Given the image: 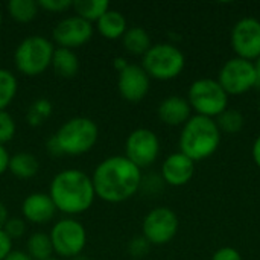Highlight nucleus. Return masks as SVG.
Masks as SVG:
<instances>
[{
    "label": "nucleus",
    "mask_w": 260,
    "mask_h": 260,
    "mask_svg": "<svg viewBox=\"0 0 260 260\" xmlns=\"http://www.w3.org/2000/svg\"><path fill=\"white\" fill-rule=\"evenodd\" d=\"M91 181L96 197L108 203H122L140 189L142 172L125 155H111L94 168Z\"/></svg>",
    "instance_id": "obj_1"
},
{
    "label": "nucleus",
    "mask_w": 260,
    "mask_h": 260,
    "mask_svg": "<svg viewBox=\"0 0 260 260\" xmlns=\"http://www.w3.org/2000/svg\"><path fill=\"white\" fill-rule=\"evenodd\" d=\"M49 195L56 210L67 215H78L91 207L96 192L91 177L73 168L64 169L52 178Z\"/></svg>",
    "instance_id": "obj_2"
},
{
    "label": "nucleus",
    "mask_w": 260,
    "mask_h": 260,
    "mask_svg": "<svg viewBox=\"0 0 260 260\" xmlns=\"http://www.w3.org/2000/svg\"><path fill=\"white\" fill-rule=\"evenodd\" d=\"M221 143V131L216 122L204 116H192L180 134V152L193 161L213 155Z\"/></svg>",
    "instance_id": "obj_3"
},
{
    "label": "nucleus",
    "mask_w": 260,
    "mask_h": 260,
    "mask_svg": "<svg viewBox=\"0 0 260 260\" xmlns=\"http://www.w3.org/2000/svg\"><path fill=\"white\" fill-rule=\"evenodd\" d=\"M61 154L81 155L88 152L99 139L96 122L85 116H75L66 120L53 134Z\"/></svg>",
    "instance_id": "obj_4"
},
{
    "label": "nucleus",
    "mask_w": 260,
    "mask_h": 260,
    "mask_svg": "<svg viewBox=\"0 0 260 260\" xmlns=\"http://www.w3.org/2000/svg\"><path fill=\"white\" fill-rule=\"evenodd\" d=\"M55 46L44 35H29L23 38L14 52V62L18 72L27 76L43 73L52 64Z\"/></svg>",
    "instance_id": "obj_5"
},
{
    "label": "nucleus",
    "mask_w": 260,
    "mask_h": 260,
    "mask_svg": "<svg viewBox=\"0 0 260 260\" xmlns=\"http://www.w3.org/2000/svg\"><path fill=\"white\" fill-rule=\"evenodd\" d=\"M183 52L169 43L152 44L149 50L143 55L142 67L146 70L149 78L168 81L177 78L184 69Z\"/></svg>",
    "instance_id": "obj_6"
},
{
    "label": "nucleus",
    "mask_w": 260,
    "mask_h": 260,
    "mask_svg": "<svg viewBox=\"0 0 260 260\" xmlns=\"http://www.w3.org/2000/svg\"><path fill=\"white\" fill-rule=\"evenodd\" d=\"M189 104L198 116L218 117L227 110L229 94L219 85L218 81L210 78L197 79L189 88Z\"/></svg>",
    "instance_id": "obj_7"
},
{
    "label": "nucleus",
    "mask_w": 260,
    "mask_h": 260,
    "mask_svg": "<svg viewBox=\"0 0 260 260\" xmlns=\"http://www.w3.org/2000/svg\"><path fill=\"white\" fill-rule=\"evenodd\" d=\"M49 236L52 241L53 253L62 257L72 259L73 256L81 254L87 245V230L79 221L73 218L56 221Z\"/></svg>",
    "instance_id": "obj_8"
},
{
    "label": "nucleus",
    "mask_w": 260,
    "mask_h": 260,
    "mask_svg": "<svg viewBox=\"0 0 260 260\" xmlns=\"http://www.w3.org/2000/svg\"><path fill=\"white\" fill-rule=\"evenodd\" d=\"M178 225V216L172 209L157 207L143 218L142 233L151 245H165L175 238Z\"/></svg>",
    "instance_id": "obj_9"
},
{
    "label": "nucleus",
    "mask_w": 260,
    "mask_h": 260,
    "mask_svg": "<svg viewBox=\"0 0 260 260\" xmlns=\"http://www.w3.org/2000/svg\"><path fill=\"white\" fill-rule=\"evenodd\" d=\"M218 82L227 94H242L256 87L254 64L239 56L232 58L222 66Z\"/></svg>",
    "instance_id": "obj_10"
},
{
    "label": "nucleus",
    "mask_w": 260,
    "mask_h": 260,
    "mask_svg": "<svg viewBox=\"0 0 260 260\" xmlns=\"http://www.w3.org/2000/svg\"><path fill=\"white\" fill-rule=\"evenodd\" d=\"M160 154V140L149 128L131 131L125 142V157L139 168L152 165Z\"/></svg>",
    "instance_id": "obj_11"
},
{
    "label": "nucleus",
    "mask_w": 260,
    "mask_h": 260,
    "mask_svg": "<svg viewBox=\"0 0 260 260\" xmlns=\"http://www.w3.org/2000/svg\"><path fill=\"white\" fill-rule=\"evenodd\" d=\"M232 46L239 58L257 59L260 56V21L253 17L239 20L232 30Z\"/></svg>",
    "instance_id": "obj_12"
},
{
    "label": "nucleus",
    "mask_w": 260,
    "mask_h": 260,
    "mask_svg": "<svg viewBox=\"0 0 260 260\" xmlns=\"http://www.w3.org/2000/svg\"><path fill=\"white\" fill-rule=\"evenodd\" d=\"M91 35H93L91 21L76 14L61 18L52 30L53 40L61 47H69V49L85 44L91 38Z\"/></svg>",
    "instance_id": "obj_13"
},
{
    "label": "nucleus",
    "mask_w": 260,
    "mask_h": 260,
    "mask_svg": "<svg viewBox=\"0 0 260 260\" xmlns=\"http://www.w3.org/2000/svg\"><path fill=\"white\" fill-rule=\"evenodd\" d=\"M151 78L139 64H128L119 72L117 88L123 99L129 102H140L149 91Z\"/></svg>",
    "instance_id": "obj_14"
},
{
    "label": "nucleus",
    "mask_w": 260,
    "mask_h": 260,
    "mask_svg": "<svg viewBox=\"0 0 260 260\" xmlns=\"http://www.w3.org/2000/svg\"><path fill=\"white\" fill-rule=\"evenodd\" d=\"M195 174V161L183 152H174L168 155L161 165L163 180L171 186L187 184Z\"/></svg>",
    "instance_id": "obj_15"
},
{
    "label": "nucleus",
    "mask_w": 260,
    "mask_h": 260,
    "mask_svg": "<svg viewBox=\"0 0 260 260\" xmlns=\"http://www.w3.org/2000/svg\"><path fill=\"white\" fill-rule=\"evenodd\" d=\"M21 213H23L24 219H27L34 224H46L55 216L56 207L49 193L32 192L23 200Z\"/></svg>",
    "instance_id": "obj_16"
},
{
    "label": "nucleus",
    "mask_w": 260,
    "mask_h": 260,
    "mask_svg": "<svg viewBox=\"0 0 260 260\" xmlns=\"http://www.w3.org/2000/svg\"><path fill=\"white\" fill-rule=\"evenodd\" d=\"M157 113L163 123L178 126L184 125L192 117V107L189 101L181 96H168L160 102Z\"/></svg>",
    "instance_id": "obj_17"
},
{
    "label": "nucleus",
    "mask_w": 260,
    "mask_h": 260,
    "mask_svg": "<svg viewBox=\"0 0 260 260\" xmlns=\"http://www.w3.org/2000/svg\"><path fill=\"white\" fill-rule=\"evenodd\" d=\"M50 67L55 70V73L58 76L73 78L79 70V58H78V55H76V52L73 49L58 46L53 50Z\"/></svg>",
    "instance_id": "obj_18"
},
{
    "label": "nucleus",
    "mask_w": 260,
    "mask_h": 260,
    "mask_svg": "<svg viewBox=\"0 0 260 260\" xmlns=\"http://www.w3.org/2000/svg\"><path fill=\"white\" fill-rule=\"evenodd\" d=\"M98 29L108 40L122 38V35L125 34V30L128 29L126 18H125V15L120 11L110 8L98 20Z\"/></svg>",
    "instance_id": "obj_19"
},
{
    "label": "nucleus",
    "mask_w": 260,
    "mask_h": 260,
    "mask_svg": "<svg viewBox=\"0 0 260 260\" xmlns=\"http://www.w3.org/2000/svg\"><path fill=\"white\" fill-rule=\"evenodd\" d=\"M122 44H123V47L129 53H133V55H142V56L152 46L151 44V37H149L148 30L143 29V27H140V26L128 27L125 30V34L122 35Z\"/></svg>",
    "instance_id": "obj_20"
},
{
    "label": "nucleus",
    "mask_w": 260,
    "mask_h": 260,
    "mask_svg": "<svg viewBox=\"0 0 260 260\" xmlns=\"http://www.w3.org/2000/svg\"><path fill=\"white\" fill-rule=\"evenodd\" d=\"M38 169H40V163L32 152L21 151L9 157L8 171H11L18 178H24V180L32 178L34 175H37Z\"/></svg>",
    "instance_id": "obj_21"
},
{
    "label": "nucleus",
    "mask_w": 260,
    "mask_h": 260,
    "mask_svg": "<svg viewBox=\"0 0 260 260\" xmlns=\"http://www.w3.org/2000/svg\"><path fill=\"white\" fill-rule=\"evenodd\" d=\"M26 253L34 260H47L53 254L50 236L43 232H35L27 238Z\"/></svg>",
    "instance_id": "obj_22"
},
{
    "label": "nucleus",
    "mask_w": 260,
    "mask_h": 260,
    "mask_svg": "<svg viewBox=\"0 0 260 260\" xmlns=\"http://www.w3.org/2000/svg\"><path fill=\"white\" fill-rule=\"evenodd\" d=\"M75 14L93 21V20H99L102 14H105L110 9V3L107 0H73V6Z\"/></svg>",
    "instance_id": "obj_23"
},
{
    "label": "nucleus",
    "mask_w": 260,
    "mask_h": 260,
    "mask_svg": "<svg viewBox=\"0 0 260 260\" xmlns=\"http://www.w3.org/2000/svg\"><path fill=\"white\" fill-rule=\"evenodd\" d=\"M9 15L18 23H29L38 14V2L35 0H9L8 5Z\"/></svg>",
    "instance_id": "obj_24"
},
{
    "label": "nucleus",
    "mask_w": 260,
    "mask_h": 260,
    "mask_svg": "<svg viewBox=\"0 0 260 260\" xmlns=\"http://www.w3.org/2000/svg\"><path fill=\"white\" fill-rule=\"evenodd\" d=\"M18 88V82L15 75L8 70L0 67V111H3L15 98Z\"/></svg>",
    "instance_id": "obj_25"
},
{
    "label": "nucleus",
    "mask_w": 260,
    "mask_h": 260,
    "mask_svg": "<svg viewBox=\"0 0 260 260\" xmlns=\"http://www.w3.org/2000/svg\"><path fill=\"white\" fill-rule=\"evenodd\" d=\"M216 125L219 128L221 133L225 134H238L241 133V129L244 128V116L241 111L233 110V108H227L225 111H222L218 117H216Z\"/></svg>",
    "instance_id": "obj_26"
},
{
    "label": "nucleus",
    "mask_w": 260,
    "mask_h": 260,
    "mask_svg": "<svg viewBox=\"0 0 260 260\" xmlns=\"http://www.w3.org/2000/svg\"><path fill=\"white\" fill-rule=\"evenodd\" d=\"M52 102L46 98H40V99H35L29 108H27V113H26V120L29 122V125L32 126H38L41 125L47 117H50L52 114Z\"/></svg>",
    "instance_id": "obj_27"
},
{
    "label": "nucleus",
    "mask_w": 260,
    "mask_h": 260,
    "mask_svg": "<svg viewBox=\"0 0 260 260\" xmlns=\"http://www.w3.org/2000/svg\"><path fill=\"white\" fill-rule=\"evenodd\" d=\"M15 120L11 116V113H8L6 110L0 111V145H5L6 142L12 140L15 136Z\"/></svg>",
    "instance_id": "obj_28"
},
{
    "label": "nucleus",
    "mask_w": 260,
    "mask_h": 260,
    "mask_svg": "<svg viewBox=\"0 0 260 260\" xmlns=\"http://www.w3.org/2000/svg\"><path fill=\"white\" fill-rule=\"evenodd\" d=\"M149 248H151V244L146 241V238H143V235L136 236L128 242V253L136 259L145 257L149 253Z\"/></svg>",
    "instance_id": "obj_29"
},
{
    "label": "nucleus",
    "mask_w": 260,
    "mask_h": 260,
    "mask_svg": "<svg viewBox=\"0 0 260 260\" xmlns=\"http://www.w3.org/2000/svg\"><path fill=\"white\" fill-rule=\"evenodd\" d=\"M3 230H5V233L11 239H17V238H21L24 235V232H26V222H24V219H21L18 216L8 218V221L3 225Z\"/></svg>",
    "instance_id": "obj_30"
},
{
    "label": "nucleus",
    "mask_w": 260,
    "mask_h": 260,
    "mask_svg": "<svg viewBox=\"0 0 260 260\" xmlns=\"http://www.w3.org/2000/svg\"><path fill=\"white\" fill-rule=\"evenodd\" d=\"M38 6L50 12H62L73 6V0H40Z\"/></svg>",
    "instance_id": "obj_31"
},
{
    "label": "nucleus",
    "mask_w": 260,
    "mask_h": 260,
    "mask_svg": "<svg viewBox=\"0 0 260 260\" xmlns=\"http://www.w3.org/2000/svg\"><path fill=\"white\" fill-rule=\"evenodd\" d=\"M212 260H242L241 253L233 247H222L212 256Z\"/></svg>",
    "instance_id": "obj_32"
},
{
    "label": "nucleus",
    "mask_w": 260,
    "mask_h": 260,
    "mask_svg": "<svg viewBox=\"0 0 260 260\" xmlns=\"http://www.w3.org/2000/svg\"><path fill=\"white\" fill-rule=\"evenodd\" d=\"M12 250V239L5 233L3 229H0V260L5 259Z\"/></svg>",
    "instance_id": "obj_33"
},
{
    "label": "nucleus",
    "mask_w": 260,
    "mask_h": 260,
    "mask_svg": "<svg viewBox=\"0 0 260 260\" xmlns=\"http://www.w3.org/2000/svg\"><path fill=\"white\" fill-rule=\"evenodd\" d=\"M9 152L6 151V148L3 145H0V175L5 174L8 171V165H9Z\"/></svg>",
    "instance_id": "obj_34"
},
{
    "label": "nucleus",
    "mask_w": 260,
    "mask_h": 260,
    "mask_svg": "<svg viewBox=\"0 0 260 260\" xmlns=\"http://www.w3.org/2000/svg\"><path fill=\"white\" fill-rule=\"evenodd\" d=\"M3 260H34L26 251L21 250H12Z\"/></svg>",
    "instance_id": "obj_35"
},
{
    "label": "nucleus",
    "mask_w": 260,
    "mask_h": 260,
    "mask_svg": "<svg viewBox=\"0 0 260 260\" xmlns=\"http://www.w3.org/2000/svg\"><path fill=\"white\" fill-rule=\"evenodd\" d=\"M251 154H253V160H254V163H256V165L260 168V136L256 139V140H254V143H253Z\"/></svg>",
    "instance_id": "obj_36"
},
{
    "label": "nucleus",
    "mask_w": 260,
    "mask_h": 260,
    "mask_svg": "<svg viewBox=\"0 0 260 260\" xmlns=\"http://www.w3.org/2000/svg\"><path fill=\"white\" fill-rule=\"evenodd\" d=\"M8 209H6V206L0 201V229H3V225H5V222L8 221Z\"/></svg>",
    "instance_id": "obj_37"
},
{
    "label": "nucleus",
    "mask_w": 260,
    "mask_h": 260,
    "mask_svg": "<svg viewBox=\"0 0 260 260\" xmlns=\"http://www.w3.org/2000/svg\"><path fill=\"white\" fill-rule=\"evenodd\" d=\"M253 64H254V72H256V87L260 88V56Z\"/></svg>",
    "instance_id": "obj_38"
},
{
    "label": "nucleus",
    "mask_w": 260,
    "mask_h": 260,
    "mask_svg": "<svg viewBox=\"0 0 260 260\" xmlns=\"http://www.w3.org/2000/svg\"><path fill=\"white\" fill-rule=\"evenodd\" d=\"M70 260H91L88 256H85L84 253H81V254H78V256H73Z\"/></svg>",
    "instance_id": "obj_39"
},
{
    "label": "nucleus",
    "mask_w": 260,
    "mask_h": 260,
    "mask_svg": "<svg viewBox=\"0 0 260 260\" xmlns=\"http://www.w3.org/2000/svg\"><path fill=\"white\" fill-rule=\"evenodd\" d=\"M2 20H3V15H2V9H0V26H2Z\"/></svg>",
    "instance_id": "obj_40"
},
{
    "label": "nucleus",
    "mask_w": 260,
    "mask_h": 260,
    "mask_svg": "<svg viewBox=\"0 0 260 260\" xmlns=\"http://www.w3.org/2000/svg\"><path fill=\"white\" fill-rule=\"evenodd\" d=\"M47 260H61V259H56V257H50V259H47Z\"/></svg>",
    "instance_id": "obj_41"
},
{
    "label": "nucleus",
    "mask_w": 260,
    "mask_h": 260,
    "mask_svg": "<svg viewBox=\"0 0 260 260\" xmlns=\"http://www.w3.org/2000/svg\"><path fill=\"white\" fill-rule=\"evenodd\" d=\"M259 113H260V102H259Z\"/></svg>",
    "instance_id": "obj_42"
}]
</instances>
